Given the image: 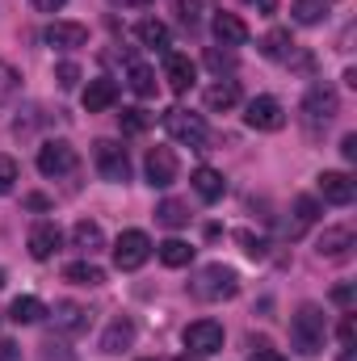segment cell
I'll use <instances>...</instances> for the list:
<instances>
[{
	"instance_id": "6da1fadb",
	"label": "cell",
	"mask_w": 357,
	"mask_h": 361,
	"mask_svg": "<svg viewBox=\"0 0 357 361\" xmlns=\"http://www.w3.org/2000/svg\"><path fill=\"white\" fill-rule=\"evenodd\" d=\"M324 341H328V324H324V311L315 302H303L290 319V345L298 349V357H320L324 353Z\"/></svg>"
},
{
	"instance_id": "7a4b0ae2",
	"label": "cell",
	"mask_w": 357,
	"mask_h": 361,
	"mask_svg": "<svg viewBox=\"0 0 357 361\" xmlns=\"http://www.w3.org/2000/svg\"><path fill=\"white\" fill-rule=\"evenodd\" d=\"M189 294H193V298H202V302H223V298H236V294H240V273L231 269V265H206V269L193 273Z\"/></svg>"
},
{
	"instance_id": "3957f363",
	"label": "cell",
	"mask_w": 357,
	"mask_h": 361,
	"mask_svg": "<svg viewBox=\"0 0 357 361\" xmlns=\"http://www.w3.org/2000/svg\"><path fill=\"white\" fill-rule=\"evenodd\" d=\"M164 130H169V139L181 143V147H206V139H210L202 114H189V109H181V105L164 114Z\"/></svg>"
},
{
	"instance_id": "277c9868",
	"label": "cell",
	"mask_w": 357,
	"mask_h": 361,
	"mask_svg": "<svg viewBox=\"0 0 357 361\" xmlns=\"http://www.w3.org/2000/svg\"><path fill=\"white\" fill-rule=\"evenodd\" d=\"M337 114H341V97H337L332 85H315V89H307V97H303V118H307L311 130L328 126Z\"/></svg>"
},
{
	"instance_id": "5b68a950",
	"label": "cell",
	"mask_w": 357,
	"mask_h": 361,
	"mask_svg": "<svg viewBox=\"0 0 357 361\" xmlns=\"http://www.w3.org/2000/svg\"><path fill=\"white\" fill-rule=\"evenodd\" d=\"M92 164H97V173H101V177L114 180V185H126V180H131L126 147H118V143H109V139H101V143L92 147Z\"/></svg>"
},
{
	"instance_id": "8992f818",
	"label": "cell",
	"mask_w": 357,
	"mask_h": 361,
	"mask_svg": "<svg viewBox=\"0 0 357 361\" xmlns=\"http://www.w3.org/2000/svg\"><path fill=\"white\" fill-rule=\"evenodd\" d=\"M76 169V147L63 143V139H51L38 147V173L42 177H68Z\"/></svg>"
},
{
	"instance_id": "52a82bcc",
	"label": "cell",
	"mask_w": 357,
	"mask_h": 361,
	"mask_svg": "<svg viewBox=\"0 0 357 361\" xmlns=\"http://www.w3.org/2000/svg\"><path fill=\"white\" fill-rule=\"evenodd\" d=\"M152 257V240H147V231H122L118 235V244H114V265L118 269H139L143 261Z\"/></svg>"
},
{
	"instance_id": "ba28073f",
	"label": "cell",
	"mask_w": 357,
	"mask_h": 361,
	"mask_svg": "<svg viewBox=\"0 0 357 361\" xmlns=\"http://www.w3.org/2000/svg\"><path fill=\"white\" fill-rule=\"evenodd\" d=\"M185 349H189L193 357H210V353H219V349H223V324H214V319H198V324H189V328H185Z\"/></svg>"
},
{
	"instance_id": "9c48e42d",
	"label": "cell",
	"mask_w": 357,
	"mask_h": 361,
	"mask_svg": "<svg viewBox=\"0 0 357 361\" xmlns=\"http://www.w3.org/2000/svg\"><path fill=\"white\" fill-rule=\"evenodd\" d=\"M244 122L253 130H282L286 126V109H282L277 97H253L248 109H244Z\"/></svg>"
},
{
	"instance_id": "30bf717a",
	"label": "cell",
	"mask_w": 357,
	"mask_h": 361,
	"mask_svg": "<svg viewBox=\"0 0 357 361\" xmlns=\"http://www.w3.org/2000/svg\"><path fill=\"white\" fill-rule=\"evenodd\" d=\"M143 169H147V185H152V189H169V185L177 180V156H173L169 147H152Z\"/></svg>"
},
{
	"instance_id": "8fae6325",
	"label": "cell",
	"mask_w": 357,
	"mask_h": 361,
	"mask_svg": "<svg viewBox=\"0 0 357 361\" xmlns=\"http://www.w3.org/2000/svg\"><path fill=\"white\" fill-rule=\"evenodd\" d=\"M25 244H30V257H34V261H51V257L59 252V244H63V231H59L55 223H34Z\"/></svg>"
},
{
	"instance_id": "7c38bea8",
	"label": "cell",
	"mask_w": 357,
	"mask_h": 361,
	"mask_svg": "<svg viewBox=\"0 0 357 361\" xmlns=\"http://www.w3.org/2000/svg\"><path fill=\"white\" fill-rule=\"evenodd\" d=\"M164 80L173 92H189L193 80H198V68L189 55H177V51H164Z\"/></svg>"
},
{
	"instance_id": "4fadbf2b",
	"label": "cell",
	"mask_w": 357,
	"mask_h": 361,
	"mask_svg": "<svg viewBox=\"0 0 357 361\" xmlns=\"http://www.w3.org/2000/svg\"><path fill=\"white\" fill-rule=\"evenodd\" d=\"M42 38L51 47H59V51H76V47L89 42V25H80V21H51Z\"/></svg>"
},
{
	"instance_id": "5bb4252c",
	"label": "cell",
	"mask_w": 357,
	"mask_h": 361,
	"mask_svg": "<svg viewBox=\"0 0 357 361\" xmlns=\"http://www.w3.org/2000/svg\"><path fill=\"white\" fill-rule=\"evenodd\" d=\"M320 197L332 206H349L357 197V180L349 173H320Z\"/></svg>"
},
{
	"instance_id": "9a60e30c",
	"label": "cell",
	"mask_w": 357,
	"mask_h": 361,
	"mask_svg": "<svg viewBox=\"0 0 357 361\" xmlns=\"http://www.w3.org/2000/svg\"><path fill=\"white\" fill-rule=\"evenodd\" d=\"M47 315H51V319H55V328H59V332H68V336H76V332H85V328H89V311H85L80 302H68V298H63V302H55Z\"/></svg>"
},
{
	"instance_id": "2e32d148",
	"label": "cell",
	"mask_w": 357,
	"mask_h": 361,
	"mask_svg": "<svg viewBox=\"0 0 357 361\" xmlns=\"http://www.w3.org/2000/svg\"><path fill=\"white\" fill-rule=\"evenodd\" d=\"M210 30H214V38H219L223 47H244V42H248V25H244L236 13H214Z\"/></svg>"
},
{
	"instance_id": "e0dca14e",
	"label": "cell",
	"mask_w": 357,
	"mask_h": 361,
	"mask_svg": "<svg viewBox=\"0 0 357 361\" xmlns=\"http://www.w3.org/2000/svg\"><path fill=\"white\" fill-rule=\"evenodd\" d=\"M349 248H353V231L349 227H324V235H320V257H328V261H345L349 257Z\"/></svg>"
},
{
	"instance_id": "ac0fdd59",
	"label": "cell",
	"mask_w": 357,
	"mask_h": 361,
	"mask_svg": "<svg viewBox=\"0 0 357 361\" xmlns=\"http://www.w3.org/2000/svg\"><path fill=\"white\" fill-rule=\"evenodd\" d=\"M72 248H80L85 257H97V252L105 248V231H101V223L80 219V223L72 227Z\"/></svg>"
},
{
	"instance_id": "d6986e66",
	"label": "cell",
	"mask_w": 357,
	"mask_h": 361,
	"mask_svg": "<svg viewBox=\"0 0 357 361\" xmlns=\"http://www.w3.org/2000/svg\"><path fill=\"white\" fill-rule=\"evenodd\" d=\"M114 101H118V80H109V76H97V80H89V89H85V109H89V114L109 109Z\"/></svg>"
},
{
	"instance_id": "ffe728a7",
	"label": "cell",
	"mask_w": 357,
	"mask_h": 361,
	"mask_svg": "<svg viewBox=\"0 0 357 361\" xmlns=\"http://www.w3.org/2000/svg\"><path fill=\"white\" fill-rule=\"evenodd\" d=\"M189 185H193V193H198L202 202H219V197L227 193V180H223V173H214V169H198V173L189 177Z\"/></svg>"
},
{
	"instance_id": "44dd1931",
	"label": "cell",
	"mask_w": 357,
	"mask_h": 361,
	"mask_svg": "<svg viewBox=\"0 0 357 361\" xmlns=\"http://www.w3.org/2000/svg\"><path fill=\"white\" fill-rule=\"evenodd\" d=\"M135 345V324L131 319H114L109 328H105V336H101V349L105 353H122V349H131Z\"/></svg>"
},
{
	"instance_id": "7402d4cb",
	"label": "cell",
	"mask_w": 357,
	"mask_h": 361,
	"mask_svg": "<svg viewBox=\"0 0 357 361\" xmlns=\"http://www.w3.org/2000/svg\"><path fill=\"white\" fill-rule=\"evenodd\" d=\"M135 34H139V42H143V47H152V51H169V25H164V21L143 17V21L135 25Z\"/></svg>"
},
{
	"instance_id": "603a6c76",
	"label": "cell",
	"mask_w": 357,
	"mask_h": 361,
	"mask_svg": "<svg viewBox=\"0 0 357 361\" xmlns=\"http://www.w3.org/2000/svg\"><path fill=\"white\" fill-rule=\"evenodd\" d=\"M315 219H320L315 197H294V223H286V235H290V240H294V235H303Z\"/></svg>"
},
{
	"instance_id": "cb8c5ba5",
	"label": "cell",
	"mask_w": 357,
	"mask_h": 361,
	"mask_svg": "<svg viewBox=\"0 0 357 361\" xmlns=\"http://www.w3.org/2000/svg\"><path fill=\"white\" fill-rule=\"evenodd\" d=\"M261 55H265V59H286V63H290V55H294L290 30H269L265 38H261Z\"/></svg>"
},
{
	"instance_id": "d4e9b609",
	"label": "cell",
	"mask_w": 357,
	"mask_h": 361,
	"mask_svg": "<svg viewBox=\"0 0 357 361\" xmlns=\"http://www.w3.org/2000/svg\"><path fill=\"white\" fill-rule=\"evenodd\" d=\"M236 101H240V85H236V80H214V85L206 89V109H214V114H219V109H231Z\"/></svg>"
},
{
	"instance_id": "484cf974",
	"label": "cell",
	"mask_w": 357,
	"mask_h": 361,
	"mask_svg": "<svg viewBox=\"0 0 357 361\" xmlns=\"http://www.w3.org/2000/svg\"><path fill=\"white\" fill-rule=\"evenodd\" d=\"M42 315H47V307H42V298H34V294L13 298V307H8V319H13V324H38Z\"/></svg>"
},
{
	"instance_id": "4316f807",
	"label": "cell",
	"mask_w": 357,
	"mask_h": 361,
	"mask_svg": "<svg viewBox=\"0 0 357 361\" xmlns=\"http://www.w3.org/2000/svg\"><path fill=\"white\" fill-rule=\"evenodd\" d=\"M156 257H160L169 269H181V265L193 261V248H189L185 240H164V244H156Z\"/></svg>"
},
{
	"instance_id": "83f0119b",
	"label": "cell",
	"mask_w": 357,
	"mask_h": 361,
	"mask_svg": "<svg viewBox=\"0 0 357 361\" xmlns=\"http://www.w3.org/2000/svg\"><path fill=\"white\" fill-rule=\"evenodd\" d=\"M290 13H294V21H298V25H315V21H324V17H328V0H294V4H290Z\"/></svg>"
},
{
	"instance_id": "f1b7e54d",
	"label": "cell",
	"mask_w": 357,
	"mask_h": 361,
	"mask_svg": "<svg viewBox=\"0 0 357 361\" xmlns=\"http://www.w3.org/2000/svg\"><path fill=\"white\" fill-rule=\"evenodd\" d=\"M63 277L72 281V286H101L105 281V269H97L92 261H76V265H68Z\"/></svg>"
},
{
	"instance_id": "f546056e",
	"label": "cell",
	"mask_w": 357,
	"mask_h": 361,
	"mask_svg": "<svg viewBox=\"0 0 357 361\" xmlns=\"http://www.w3.org/2000/svg\"><path fill=\"white\" fill-rule=\"evenodd\" d=\"M156 219H160L164 227H185V223H189V206L177 202V197H164V202L156 206Z\"/></svg>"
},
{
	"instance_id": "4dcf8cb0",
	"label": "cell",
	"mask_w": 357,
	"mask_h": 361,
	"mask_svg": "<svg viewBox=\"0 0 357 361\" xmlns=\"http://www.w3.org/2000/svg\"><path fill=\"white\" fill-rule=\"evenodd\" d=\"M126 76H131L126 85L139 92V97H156V72H152L147 63H131V72H126Z\"/></svg>"
},
{
	"instance_id": "1f68e13d",
	"label": "cell",
	"mask_w": 357,
	"mask_h": 361,
	"mask_svg": "<svg viewBox=\"0 0 357 361\" xmlns=\"http://www.w3.org/2000/svg\"><path fill=\"white\" fill-rule=\"evenodd\" d=\"M118 126H122V135H143V130L152 126V114L139 109V105H131V109L118 114Z\"/></svg>"
},
{
	"instance_id": "d6a6232c",
	"label": "cell",
	"mask_w": 357,
	"mask_h": 361,
	"mask_svg": "<svg viewBox=\"0 0 357 361\" xmlns=\"http://www.w3.org/2000/svg\"><path fill=\"white\" fill-rule=\"evenodd\" d=\"M206 68H210V72L223 80V72H236V55H231V51H219V47H210V51H206Z\"/></svg>"
},
{
	"instance_id": "836d02e7",
	"label": "cell",
	"mask_w": 357,
	"mask_h": 361,
	"mask_svg": "<svg viewBox=\"0 0 357 361\" xmlns=\"http://www.w3.org/2000/svg\"><path fill=\"white\" fill-rule=\"evenodd\" d=\"M177 13H181V21L193 30L202 21V13H206V0H177Z\"/></svg>"
},
{
	"instance_id": "e575fe53",
	"label": "cell",
	"mask_w": 357,
	"mask_h": 361,
	"mask_svg": "<svg viewBox=\"0 0 357 361\" xmlns=\"http://www.w3.org/2000/svg\"><path fill=\"white\" fill-rule=\"evenodd\" d=\"M21 177V169H17V160L13 156H0V193H13V185Z\"/></svg>"
},
{
	"instance_id": "d590c367",
	"label": "cell",
	"mask_w": 357,
	"mask_h": 361,
	"mask_svg": "<svg viewBox=\"0 0 357 361\" xmlns=\"http://www.w3.org/2000/svg\"><path fill=\"white\" fill-rule=\"evenodd\" d=\"M13 92H17V72L0 59V105H4V101H13Z\"/></svg>"
},
{
	"instance_id": "8d00e7d4",
	"label": "cell",
	"mask_w": 357,
	"mask_h": 361,
	"mask_svg": "<svg viewBox=\"0 0 357 361\" xmlns=\"http://www.w3.org/2000/svg\"><path fill=\"white\" fill-rule=\"evenodd\" d=\"M55 80H59V89H76L80 85V68L76 63H59L55 68Z\"/></svg>"
},
{
	"instance_id": "74e56055",
	"label": "cell",
	"mask_w": 357,
	"mask_h": 361,
	"mask_svg": "<svg viewBox=\"0 0 357 361\" xmlns=\"http://www.w3.org/2000/svg\"><path fill=\"white\" fill-rule=\"evenodd\" d=\"M240 244H244V252H248V257H265V252H269L265 240H257V235H248V231L240 235Z\"/></svg>"
},
{
	"instance_id": "f35d334b",
	"label": "cell",
	"mask_w": 357,
	"mask_h": 361,
	"mask_svg": "<svg viewBox=\"0 0 357 361\" xmlns=\"http://www.w3.org/2000/svg\"><path fill=\"white\" fill-rule=\"evenodd\" d=\"M353 286H337V290H332V302H337V307H345V311H349V307H353Z\"/></svg>"
},
{
	"instance_id": "ab89813d",
	"label": "cell",
	"mask_w": 357,
	"mask_h": 361,
	"mask_svg": "<svg viewBox=\"0 0 357 361\" xmlns=\"http://www.w3.org/2000/svg\"><path fill=\"white\" fill-rule=\"evenodd\" d=\"M341 156H345L349 164L357 160V135H345V139H341Z\"/></svg>"
},
{
	"instance_id": "60d3db41",
	"label": "cell",
	"mask_w": 357,
	"mask_h": 361,
	"mask_svg": "<svg viewBox=\"0 0 357 361\" xmlns=\"http://www.w3.org/2000/svg\"><path fill=\"white\" fill-rule=\"evenodd\" d=\"M248 361H286V357H282L277 349H269V345H261V349H253V357H248Z\"/></svg>"
},
{
	"instance_id": "b9f144b4",
	"label": "cell",
	"mask_w": 357,
	"mask_h": 361,
	"mask_svg": "<svg viewBox=\"0 0 357 361\" xmlns=\"http://www.w3.org/2000/svg\"><path fill=\"white\" fill-rule=\"evenodd\" d=\"M0 361H21V349L13 341H0Z\"/></svg>"
},
{
	"instance_id": "7bdbcfd3",
	"label": "cell",
	"mask_w": 357,
	"mask_h": 361,
	"mask_svg": "<svg viewBox=\"0 0 357 361\" xmlns=\"http://www.w3.org/2000/svg\"><path fill=\"white\" fill-rule=\"evenodd\" d=\"M341 345H345V349L353 345V315H345V319H341Z\"/></svg>"
},
{
	"instance_id": "ee69618b",
	"label": "cell",
	"mask_w": 357,
	"mask_h": 361,
	"mask_svg": "<svg viewBox=\"0 0 357 361\" xmlns=\"http://www.w3.org/2000/svg\"><path fill=\"white\" fill-rule=\"evenodd\" d=\"M30 4H34L38 13H59V8H63L68 0H30Z\"/></svg>"
},
{
	"instance_id": "f6af8a7d",
	"label": "cell",
	"mask_w": 357,
	"mask_h": 361,
	"mask_svg": "<svg viewBox=\"0 0 357 361\" xmlns=\"http://www.w3.org/2000/svg\"><path fill=\"white\" fill-rule=\"evenodd\" d=\"M25 206H30V210H47V206H51V197H42V193H30V197H25Z\"/></svg>"
},
{
	"instance_id": "bcb514c9",
	"label": "cell",
	"mask_w": 357,
	"mask_h": 361,
	"mask_svg": "<svg viewBox=\"0 0 357 361\" xmlns=\"http://www.w3.org/2000/svg\"><path fill=\"white\" fill-rule=\"evenodd\" d=\"M109 4H122V8H139V4H152V0H109Z\"/></svg>"
},
{
	"instance_id": "7dc6e473",
	"label": "cell",
	"mask_w": 357,
	"mask_h": 361,
	"mask_svg": "<svg viewBox=\"0 0 357 361\" xmlns=\"http://www.w3.org/2000/svg\"><path fill=\"white\" fill-rule=\"evenodd\" d=\"M341 361H353V345H349V349H345V353H341Z\"/></svg>"
},
{
	"instance_id": "c3c4849f",
	"label": "cell",
	"mask_w": 357,
	"mask_h": 361,
	"mask_svg": "<svg viewBox=\"0 0 357 361\" xmlns=\"http://www.w3.org/2000/svg\"><path fill=\"white\" fill-rule=\"evenodd\" d=\"M0 286H4V269H0Z\"/></svg>"
},
{
	"instance_id": "681fc988",
	"label": "cell",
	"mask_w": 357,
	"mask_h": 361,
	"mask_svg": "<svg viewBox=\"0 0 357 361\" xmlns=\"http://www.w3.org/2000/svg\"><path fill=\"white\" fill-rule=\"evenodd\" d=\"M181 361H189V357H181Z\"/></svg>"
}]
</instances>
